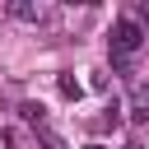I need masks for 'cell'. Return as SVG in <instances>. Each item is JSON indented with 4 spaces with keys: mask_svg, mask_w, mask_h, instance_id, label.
I'll use <instances>...</instances> for the list:
<instances>
[{
    "mask_svg": "<svg viewBox=\"0 0 149 149\" xmlns=\"http://www.w3.org/2000/svg\"><path fill=\"white\" fill-rule=\"evenodd\" d=\"M19 121H28L33 130L47 126V107H42V102H19Z\"/></svg>",
    "mask_w": 149,
    "mask_h": 149,
    "instance_id": "obj_3",
    "label": "cell"
},
{
    "mask_svg": "<svg viewBox=\"0 0 149 149\" xmlns=\"http://www.w3.org/2000/svg\"><path fill=\"white\" fill-rule=\"evenodd\" d=\"M88 149H107V144H98V140H93V144H88Z\"/></svg>",
    "mask_w": 149,
    "mask_h": 149,
    "instance_id": "obj_7",
    "label": "cell"
},
{
    "mask_svg": "<svg viewBox=\"0 0 149 149\" xmlns=\"http://www.w3.org/2000/svg\"><path fill=\"white\" fill-rule=\"evenodd\" d=\"M121 149H140V140H126V144H121Z\"/></svg>",
    "mask_w": 149,
    "mask_h": 149,
    "instance_id": "obj_6",
    "label": "cell"
},
{
    "mask_svg": "<svg viewBox=\"0 0 149 149\" xmlns=\"http://www.w3.org/2000/svg\"><path fill=\"white\" fill-rule=\"evenodd\" d=\"M107 47H112V61H126V56H135V51L144 47V28H140V19H116V23H112V37H107Z\"/></svg>",
    "mask_w": 149,
    "mask_h": 149,
    "instance_id": "obj_1",
    "label": "cell"
},
{
    "mask_svg": "<svg viewBox=\"0 0 149 149\" xmlns=\"http://www.w3.org/2000/svg\"><path fill=\"white\" fill-rule=\"evenodd\" d=\"M56 88H61V98H70V102H79V98H84V84H79L74 74H61V79H56Z\"/></svg>",
    "mask_w": 149,
    "mask_h": 149,
    "instance_id": "obj_4",
    "label": "cell"
},
{
    "mask_svg": "<svg viewBox=\"0 0 149 149\" xmlns=\"http://www.w3.org/2000/svg\"><path fill=\"white\" fill-rule=\"evenodd\" d=\"M116 121H121V98H107V116H98L93 130H107V126H116Z\"/></svg>",
    "mask_w": 149,
    "mask_h": 149,
    "instance_id": "obj_5",
    "label": "cell"
},
{
    "mask_svg": "<svg viewBox=\"0 0 149 149\" xmlns=\"http://www.w3.org/2000/svg\"><path fill=\"white\" fill-rule=\"evenodd\" d=\"M5 14H9V19H19V23H42V19H47V5H33V0H9V5H5Z\"/></svg>",
    "mask_w": 149,
    "mask_h": 149,
    "instance_id": "obj_2",
    "label": "cell"
}]
</instances>
